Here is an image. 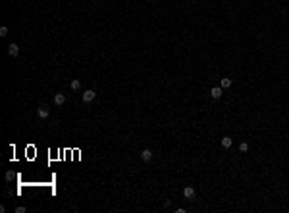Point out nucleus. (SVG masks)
<instances>
[{
  "label": "nucleus",
  "mask_w": 289,
  "mask_h": 213,
  "mask_svg": "<svg viewBox=\"0 0 289 213\" xmlns=\"http://www.w3.org/2000/svg\"><path fill=\"white\" fill-rule=\"evenodd\" d=\"M4 179H6V181H12V179H14V173H12V171H6V175H4Z\"/></svg>",
  "instance_id": "ddd939ff"
},
{
  "label": "nucleus",
  "mask_w": 289,
  "mask_h": 213,
  "mask_svg": "<svg viewBox=\"0 0 289 213\" xmlns=\"http://www.w3.org/2000/svg\"><path fill=\"white\" fill-rule=\"evenodd\" d=\"M95 98H96V92H95V90H85L83 96H81V100H83L85 104H89V102H93Z\"/></svg>",
  "instance_id": "f257e3e1"
},
{
  "label": "nucleus",
  "mask_w": 289,
  "mask_h": 213,
  "mask_svg": "<svg viewBox=\"0 0 289 213\" xmlns=\"http://www.w3.org/2000/svg\"><path fill=\"white\" fill-rule=\"evenodd\" d=\"M70 87H71V90H79V88H81V81L79 79H73L71 83H70Z\"/></svg>",
  "instance_id": "9d476101"
},
{
  "label": "nucleus",
  "mask_w": 289,
  "mask_h": 213,
  "mask_svg": "<svg viewBox=\"0 0 289 213\" xmlns=\"http://www.w3.org/2000/svg\"><path fill=\"white\" fill-rule=\"evenodd\" d=\"M48 115H50V112H48L46 106H40V108L37 109V117H39V119H46Z\"/></svg>",
  "instance_id": "f03ea898"
},
{
  "label": "nucleus",
  "mask_w": 289,
  "mask_h": 213,
  "mask_svg": "<svg viewBox=\"0 0 289 213\" xmlns=\"http://www.w3.org/2000/svg\"><path fill=\"white\" fill-rule=\"evenodd\" d=\"M231 83H233V81H231L229 77H224V79L220 81V87H222L224 90H226V88H229V87H231Z\"/></svg>",
  "instance_id": "6e6552de"
},
{
  "label": "nucleus",
  "mask_w": 289,
  "mask_h": 213,
  "mask_svg": "<svg viewBox=\"0 0 289 213\" xmlns=\"http://www.w3.org/2000/svg\"><path fill=\"white\" fill-rule=\"evenodd\" d=\"M8 54H10L12 58H15V56L19 54V46H18V44H14V42L8 44Z\"/></svg>",
  "instance_id": "39448f33"
},
{
  "label": "nucleus",
  "mask_w": 289,
  "mask_h": 213,
  "mask_svg": "<svg viewBox=\"0 0 289 213\" xmlns=\"http://www.w3.org/2000/svg\"><path fill=\"white\" fill-rule=\"evenodd\" d=\"M52 100H54L56 106H64V104H66V94L58 92V94H54V98H52Z\"/></svg>",
  "instance_id": "7ed1b4c3"
},
{
  "label": "nucleus",
  "mask_w": 289,
  "mask_h": 213,
  "mask_svg": "<svg viewBox=\"0 0 289 213\" xmlns=\"http://www.w3.org/2000/svg\"><path fill=\"white\" fill-rule=\"evenodd\" d=\"M222 94H224V88L222 87H212V90H210V96H212L214 100H218Z\"/></svg>",
  "instance_id": "423d86ee"
},
{
  "label": "nucleus",
  "mask_w": 289,
  "mask_h": 213,
  "mask_svg": "<svg viewBox=\"0 0 289 213\" xmlns=\"http://www.w3.org/2000/svg\"><path fill=\"white\" fill-rule=\"evenodd\" d=\"M239 152H249V144H247V142H241V144H239Z\"/></svg>",
  "instance_id": "9b49d317"
},
{
  "label": "nucleus",
  "mask_w": 289,
  "mask_h": 213,
  "mask_svg": "<svg viewBox=\"0 0 289 213\" xmlns=\"http://www.w3.org/2000/svg\"><path fill=\"white\" fill-rule=\"evenodd\" d=\"M27 209H25V207H23V206H19V207H15V213H25Z\"/></svg>",
  "instance_id": "4468645a"
},
{
  "label": "nucleus",
  "mask_w": 289,
  "mask_h": 213,
  "mask_svg": "<svg viewBox=\"0 0 289 213\" xmlns=\"http://www.w3.org/2000/svg\"><path fill=\"white\" fill-rule=\"evenodd\" d=\"M6 35H8V27L2 25V27H0V36H6Z\"/></svg>",
  "instance_id": "f8f14e48"
},
{
  "label": "nucleus",
  "mask_w": 289,
  "mask_h": 213,
  "mask_svg": "<svg viewBox=\"0 0 289 213\" xmlns=\"http://www.w3.org/2000/svg\"><path fill=\"white\" fill-rule=\"evenodd\" d=\"M183 196H185L187 200H195V196H197V192H195L193 186H187L185 190H183Z\"/></svg>",
  "instance_id": "20e7f679"
},
{
  "label": "nucleus",
  "mask_w": 289,
  "mask_h": 213,
  "mask_svg": "<svg viewBox=\"0 0 289 213\" xmlns=\"http://www.w3.org/2000/svg\"><path fill=\"white\" fill-rule=\"evenodd\" d=\"M152 2H154V0H152Z\"/></svg>",
  "instance_id": "2eb2a0df"
},
{
  "label": "nucleus",
  "mask_w": 289,
  "mask_h": 213,
  "mask_svg": "<svg viewBox=\"0 0 289 213\" xmlns=\"http://www.w3.org/2000/svg\"><path fill=\"white\" fill-rule=\"evenodd\" d=\"M231 144H233V140H231L229 136H224L222 138V146H224V148H231Z\"/></svg>",
  "instance_id": "1a4fd4ad"
},
{
  "label": "nucleus",
  "mask_w": 289,
  "mask_h": 213,
  "mask_svg": "<svg viewBox=\"0 0 289 213\" xmlns=\"http://www.w3.org/2000/svg\"><path fill=\"white\" fill-rule=\"evenodd\" d=\"M141 159H143V161H146V163H149L150 159H152V152H150L149 148H145L143 152H141Z\"/></svg>",
  "instance_id": "0eeeda50"
}]
</instances>
